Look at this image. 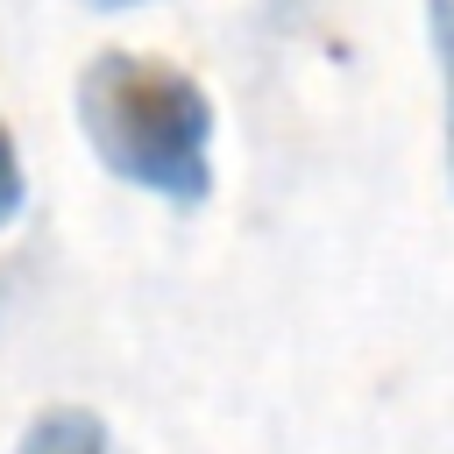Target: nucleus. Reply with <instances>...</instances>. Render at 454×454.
Listing matches in <instances>:
<instances>
[{
	"instance_id": "obj_1",
	"label": "nucleus",
	"mask_w": 454,
	"mask_h": 454,
	"mask_svg": "<svg viewBox=\"0 0 454 454\" xmlns=\"http://www.w3.org/2000/svg\"><path fill=\"white\" fill-rule=\"evenodd\" d=\"M78 128L92 156L135 192L170 206H199L213 192V99L163 57L99 50L78 71Z\"/></svg>"
},
{
	"instance_id": "obj_2",
	"label": "nucleus",
	"mask_w": 454,
	"mask_h": 454,
	"mask_svg": "<svg viewBox=\"0 0 454 454\" xmlns=\"http://www.w3.org/2000/svg\"><path fill=\"white\" fill-rule=\"evenodd\" d=\"M21 454H114V440H106V426H99L92 411L50 404V411L21 433Z\"/></svg>"
},
{
	"instance_id": "obj_3",
	"label": "nucleus",
	"mask_w": 454,
	"mask_h": 454,
	"mask_svg": "<svg viewBox=\"0 0 454 454\" xmlns=\"http://www.w3.org/2000/svg\"><path fill=\"white\" fill-rule=\"evenodd\" d=\"M426 21H433L440 78H447V170H454V0H426Z\"/></svg>"
},
{
	"instance_id": "obj_4",
	"label": "nucleus",
	"mask_w": 454,
	"mask_h": 454,
	"mask_svg": "<svg viewBox=\"0 0 454 454\" xmlns=\"http://www.w3.org/2000/svg\"><path fill=\"white\" fill-rule=\"evenodd\" d=\"M21 199H28V184H21V156H14V135H7V121H0V227L21 213Z\"/></svg>"
},
{
	"instance_id": "obj_5",
	"label": "nucleus",
	"mask_w": 454,
	"mask_h": 454,
	"mask_svg": "<svg viewBox=\"0 0 454 454\" xmlns=\"http://www.w3.org/2000/svg\"><path fill=\"white\" fill-rule=\"evenodd\" d=\"M85 7H99V14H121V7H149V0H85Z\"/></svg>"
}]
</instances>
